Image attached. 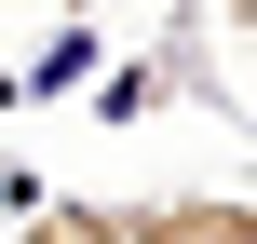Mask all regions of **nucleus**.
I'll return each mask as SVG.
<instances>
[{
	"instance_id": "nucleus-1",
	"label": "nucleus",
	"mask_w": 257,
	"mask_h": 244,
	"mask_svg": "<svg viewBox=\"0 0 257 244\" xmlns=\"http://www.w3.org/2000/svg\"><path fill=\"white\" fill-rule=\"evenodd\" d=\"M122 244H257L244 190H163V204H122Z\"/></svg>"
},
{
	"instance_id": "nucleus-2",
	"label": "nucleus",
	"mask_w": 257,
	"mask_h": 244,
	"mask_svg": "<svg viewBox=\"0 0 257 244\" xmlns=\"http://www.w3.org/2000/svg\"><path fill=\"white\" fill-rule=\"evenodd\" d=\"M14 244H122V204H54V217H27Z\"/></svg>"
},
{
	"instance_id": "nucleus-3",
	"label": "nucleus",
	"mask_w": 257,
	"mask_h": 244,
	"mask_svg": "<svg viewBox=\"0 0 257 244\" xmlns=\"http://www.w3.org/2000/svg\"><path fill=\"white\" fill-rule=\"evenodd\" d=\"M54 14H95V0H54Z\"/></svg>"
}]
</instances>
